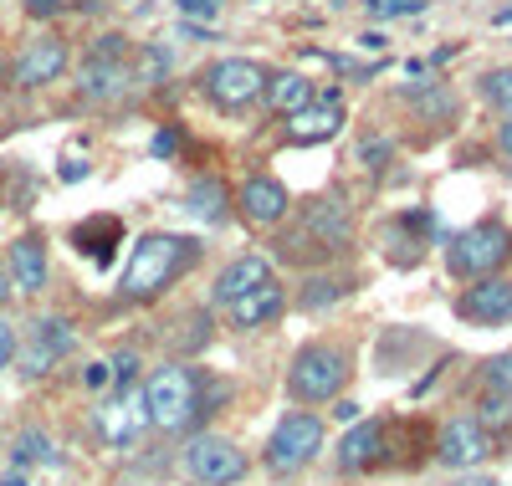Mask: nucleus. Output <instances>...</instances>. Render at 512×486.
<instances>
[{
	"mask_svg": "<svg viewBox=\"0 0 512 486\" xmlns=\"http://www.w3.org/2000/svg\"><path fill=\"white\" fill-rule=\"evenodd\" d=\"M205 93L221 108H251L267 93V72L256 62H246V57H226V62H216L205 72Z\"/></svg>",
	"mask_w": 512,
	"mask_h": 486,
	"instance_id": "0eeeda50",
	"label": "nucleus"
},
{
	"mask_svg": "<svg viewBox=\"0 0 512 486\" xmlns=\"http://www.w3.org/2000/svg\"><path fill=\"white\" fill-rule=\"evenodd\" d=\"M359 41H364V47H369V52H384V31H364Z\"/></svg>",
	"mask_w": 512,
	"mask_h": 486,
	"instance_id": "4c0bfd02",
	"label": "nucleus"
},
{
	"mask_svg": "<svg viewBox=\"0 0 512 486\" xmlns=\"http://www.w3.org/2000/svg\"><path fill=\"white\" fill-rule=\"evenodd\" d=\"M164 72H169V52H164V47H144V57H139V82L154 87Z\"/></svg>",
	"mask_w": 512,
	"mask_h": 486,
	"instance_id": "a878e982",
	"label": "nucleus"
},
{
	"mask_svg": "<svg viewBox=\"0 0 512 486\" xmlns=\"http://www.w3.org/2000/svg\"><path fill=\"white\" fill-rule=\"evenodd\" d=\"M338 128H344V103H338L333 93L318 98V103H308V108H297V113L287 118V134H292L297 144H323V139L338 134Z\"/></svg>",
	"mask_w": 512,
	"mask_h": 486,
	"instance_id": "ddd939ff",
	"label": "nucleus"
},
{
	"mask_svg": "<svg viewBox=\"0 0 512 486\" xmlns=\"http://www.w3.org/2000/svg\"><path fill=\"white\" fill-rule=\"evenodd\" d=\"M482 420L487 425H507L512 420V400H507V394H487V400H482Z\"/></svg>",
	"mask_w": 512,
	"mask_h": 486,
	"instance_id": "bb28decb",
	"label": "nucleus"
},
{
	"mask_svg": "<svg viewBox=\"0 0 512 486\" xmlns=\"http://www.w3.org/2000/svg\"><path fill=\"white\" fill-rule=\"evenodd\" d=\"M180 31H185L190 41H216V31H210V26H200V21H180Z\"/></svg>",
	"mask_w": 512,
	"mask_h": 486,
	"instance_id": "f704fd0d",
	"label": "nucleus"
},
{
	"mask_svg": "<svg viewBox=\"0 0 512 486\" xmlns=\"http://www.w3.org/2000/svg\"><path fill=\"white\" fill-rule=\"evenodd\" d=\"M67 348H72V328H67V318H36L31 333H26V343H16L21 374H47Z\"/></svg>",
	"mask_w": 512,
	"mask_h": 486,
	"instance_id": "6e6552de",
	"label": "nucleus"
},
{
	"mask_svg": "<svg viewBox=\"0 0 512 486\" xmlns=\"http://www.w3.org/2000/svg\"><path fill=\"white\" fill-rule=\"evenodd\" d=\"M374 451H379V425H354L344 435V446H338V461H344L349 471H359Z\"/></svg>",
	"mask_w": 512,
	"mask_h": 486,
	"instance_id": "412c9836",
	"label": "nucleus"
},
{
	"mask_svg": "<svg viewBox=\"0 0 512 486\" xmlns=\"http://www.w3.org/2000/svg\"><path fill=\"white\" fill-rule=\"evenodd\" d=\"M497 149H502V154H507V164H512V118L497 128Z\"/></svg>",
	"mask_w": 512,
	"mask_h": 486,
	"instance_id": "e433bc0d",
	"label": "nucleus"
},
{
	"mask_svg": "<svg viewBox=\"0 0 512 486\" xmlns=\"http://www.w3.org/2000/svg\"><path fill=\"white\" fill-rule=\"evenodd\" d=\"M364 6H369V11H379V0H364Z\"/></svg>",
	"mask_w": 512,
	"mask_h": 486,
	"instance_id": "a19ab883",
	"label": "nucleus"
},
{
	"mask_svg": "<svg viewBox=\"0 0 512 486\" xmlns=\"http://www.w3.org/2000/svg\"><path fill=\"white\" fill-rule=\"evenodd\" d=\"M456 486H497V481H487V476H466V481H456Z\"/></svg>",
	"mask_w": 512,
	"mask_h": 486,
	"instance_id": "58836bf2",
	"label": "nucleus"
},
{
	"mask_svg": "<svg viewBox=\"0 0 512 486\" xmlns=\"http://www.w3.org/2000/svg\"><path fill=\"white\" fill-rule=\"evenodd\" d=\"M98 57L123 62V57H128V41H123V36H103V41H98Z\"/></svg>",
	"mask_w": 512,
	"mask_h": 486,
	"instance_id": "2f4dec72",
	"label": "nucleus"
},
{
	"mask_svg": "<svg viewBox=\"0 0 512 486\" xmlns=\"http://www.w3.org/2000/svg\"><path fill=\"white\" fill-rule=\"evenodd\" d=\"M420 6H425V0H379L374 16H415Z\"/></svg>",
	"mask_w": 512,
	"mask_h": 486,
	"instance_id": "c756f323",
	"label": "nucleus"
},
{
	"mask_svg": "<svg viewBox=\"0 0 512 486\" xmlns=\"http://www.w3.org/2000/svg\"><path fill=\"white\" fill-rule=\"evenodd\" d=\"M344 384H349V353L344 348H328V343H308L292 359V369H287V389H292V400H303V405L338 400Z\"/></svg>",
	"mask_w": 512,
	"mask_h": 486,
	"instance_id": "7ed1b4c3",
	"label": "nucleus"
},
{
	"mask_svg": "<svg viewBox=\"0 0 512 486\" xmlns=\"http://www.w3.org/2000/svg\"><path fill=\"white\" fill-rule=\"evenodd\" d=\"M461 313L472 318V323H487V328L512 323V282L507 277H482L477 287H466Z\"/></svg>",
	"mask_w": 512,
	"mask_h": 486,
	"instance_id": "9b49d317",
	"label": "nucleus"
},
{
	"mask_svg": "<svg viewBox=\"0 0 512 486\" xmlns=\"http://www.w3.org/2000/svg\"><path fill=\"white\" fill-rule=\"evenodd\" d=\"M507 256H512V236L502 226H466L446 246V267L456 277H492Z\"/></svg>",
	"mask_w": 512,
	"mask_h": 486,
	"instance_id": "20e7f679",
	"label": "nucleus"
},
{
	"mask_svg": "<svg viewBox=\"0 0 512 486\" xmlns=\"http://www.w3.org/2000/svg\"><path fill=\"white\" fill-rule=\"evenodd\" d=\"M482 98L512 118V67H497V72H487V77H482Z\"/></svg>",
	"mask_w": 512,
	"mask_h": 486,
	"instance_id": "b1692460",
	"label": "nucleus"
},
{
	"mask_svg": "<svg viewBox=\"0 0 512 486\" xmlns=\"http://www.w3.org/2000/svg\"><path fill=\"white\" fill-rule=\"evenodd\" d=\"M185 476L200 486H236L246 476V456L226 435H195L185 446Z\"/></svg>",
	"mask_w": 512,
	"mask_h": 486,
	"instance_id": "423d86ee",
	"label": "nucleus"
},
{
	"mask_svg": "<svg viewBox=\"0 0 512 486\" xmlns=\"http://www.w3.org/2000/svg\"><path fill=\"white\" fill-rule=\"evenodd\" d=\"M487 451H492V440H487V430H482V420H451L446 425V435H441V461L446 466H456V471H472V466H482L487 461Z\"/></svg>",
	"mask_w": 512,
	"mask_h": 486,
	"instance_id": "9d476101",
	"label": "nucleus"
},
{
	"mask_svg": "<svg viewBox=\"0 0 512 486\" xmlns=\"http://www.w3.org/2000/svg\"><path fill=\"white\" fill-rule=\"evenodd\" d=\"M128 82H134V72H128L123 62H108V57H93L88 67H82L77 87H82V98H98V103H113L128 93Z\"/></svg>",
	"mask_w": 512,
	"mask_h": 486,
	"instance_id": "f3484780",
	"label": "nucleus"
},
{
	"mask_svg": "<svg viewBox=\"0 0 512 486\" xmlns=\"http://www.w3.org/2000/svg\"><path fill=\"white\" fill-rule=\"evenodd\" d=\"M6 297H11V277L0 272V307H6Z\"/></svg>",
	"mask_w": 512,
	"mask_h": 486,
	"instance_id": "ea45409f",
	"label": "nucleus"
},
{
	"mask_svg": "<svg viewBox=\"0 0 512 486\" xmlns=\"http://www.w3.org/2000/svg\"><path fill=\"white\" fill-rule=\"evenodd\" d=\"M267 277H272V267H267L262 256H236L231 267L216 277V302H226V307H231V302H236V297H246L251 287H262Z\"/></svg>",
	"mask_w": 512,
	"mask_h": 486,
	"instance_id": "6ab92c4d",
	"label": "nucleus"
},
{
	"mask_svg": "<svg viewBox=\"0 0 512 486\" xmlns=\"http://www.w3.org/2000/svg\"><path fill=\"white\" fill-rule=\"evenodd\" d=\"M108 369H113V384H118V389H128V384L139 379V359H134V353H118Z\"/></svg>",
	"mask_w": 512,
	"mask_h": 486,
	"instance_id": "cd10ccee",
	"label": "nucleus"
},
{
	"mask_svg": "<svg viewBox=\"0 0 512 486\" xmlns=\"http://www.w3.org/2000/svg\"><path fill=\"white\" fill-rule=\"evenodd\" d=\"M190 251L195 246L185 236H164V231L144 236L134 246V256H128V267H123V297H154V292H164L190 267Z\"/></svg>",
	"mask_w": 512,
	"mask_h": 486,
	"instance_id": "f03ea898",
	"label": "nucleus"
},
{
	"mask_svg": "<svg viewBox=\"0 0 512 486\" xmlns=\"http://www.w3.org/2000/svg\"><path fill=\"white\" fill-rule=\"evenodd\" d=\"M139 394H144V415H149V425H159V430H169V435L190 430L195 415H200V379H195L185 364H164V369H154V374L144 379Z\"/></svg>",
	"mask_w": 512,
	"mask_h": 486,
	"instance_id": "f257e3e1",
	"label": "nucleus"
},
{
	"mask_svg": "<svg viewBox=\"0 0 512 486\" xmlns=\"http://www.w3.org/2000/svg\"><path fill=\"white\" fill-rule=\"evenodd\" d=\"M16 461H21V466H36V461H41V466H57L62 456L52 451V440H47V435H36V430H26V435L16 440Z\"/></svg>",
	"mask_w": 512,
	"mask_h": 486,
	"instance_id": "5701e85b",
	"label": "nucleus"
},
{
	"mask_svg": "<svg viewBox=\"0 0 512 486\" xmlns=\"http://www.w3.org/2000/svg\"><path fill=\"white\" fill-rule=\"evenodd\" d=\"M180 16H185V21L205 16V21H210V16H221V0H180Z\"/></svg>",
	"mask_w": 512,
	"mask_h": 486,
	"instance_id": "c85d7f7f",
	"label": "nucleus"
},
{
	"mask_svg": "<svg viewBox=\"0 0 512 486\" xmlns=\"http://www.w3.org/2000/svg\"><path fill=\"white\" fill-rule=\"evenodd\" d=\"M308 236H318L323 251H344L354 236V220H349L344 200H313L308 205Z\"/></svg>",
	"mask_w": 512,
	"mask_h": 486,
	"instance_id": "4468645a",
	"label": "nucleus"
},
{
	"mask_svg": "<svg viewBox=\"0 0 512 486\" xmlns=\"http://www.w3.org/2000/svg\"><path fill=\"white\" fill-rule=\"evenodd\" d=\"M277 313H282V287H277V277H267L262 287H251L246 297L231 302L236 328H262V323H272Z\"/></svg>",
	"mask_w": 512,
	"mask_h": 486,
	"instance_id": "a211bd4d",
	"label": "nucleus"
},
{
	"mask_svg": "<svg viewBox=\"0 0 512 486\" xmlns=\"http://www.w3.org/2000/svg\"><path fill=\"white\" fill-rule=\"evenodd\" d=\"M6 277H11V292H26V297H36L47 287V251H41L36 236H21L11 246V272Z\"/></svg>",
	"mask_w": 512,
	"mask_h": 486,
	"instance_id": "2eb2a0df",
	"label": "nucleus"
},
{
	"mask_svg": "<svg viewBox=\"0 0 512 486\" xmlns=\"http://www.w3.org/2000/svg\"><path fill=\"white\" fill-rule=\"evenodd\" d=\"M144 425H149V415H144V394L118 389V400L98 410V430H103L108 446H128V440H139Z\"/></svg>",
	"mask_w": 512,
	"mask_h": 486,
	"instance_id": "f8f14e48",
	"label": "nucleus"
},
{
	"mask_svg": "<svg viewBox=\"0 0 512 486\" xmlns=\"http://www.w3.org/2000/svg\"><path fill=\"white\" fill-rule=\"evenodd\" d=\"M67 6H77V0H26L31 16H52V11H67ZM82 6H88V0H82Z\"/></svg>",
	"mask_w": 512,
	"mask_h": 486,
	"instance_id": "473e14b6",
	"label": "nucleus"
},
{
	"mask_svg": "<svg viewBox=\"0 0 512 486\" xmlns=\"http://www.w3.org/2000/svg\"><path fill=\"white\" fill-rule=\"evenodd\" d=\"M175 149H180V139H175V134H154V154H159V159H169Z\"/></svg>",
	"mask_w": 512,
	"mask_h": 486,
	"instance_id": "c9c22d12",
	"label": "nucleus"
},
{
	"mask_svg": "<svg viewBox=\"0 0 512 486\" xmlns=\"http://www.w3.org/2000/svg\"><path fill=\"white\" fill-rule=\"evenodd\" d=\"M62 72H67V41H62V36H36V41H26V52H21L16 67H11L16 87H47V82H57Z\"/></svg>",
	"mask_w": 512,
	"mask_h": 486,
	"instance_id": "1a4fd4ad",
	"label": "nucleus"
},
{
	"mask_svg": "<svg viewBox=\"0 0 512 486\" xmlns=\"http://www.w3.org/2000/svg\"><path fill=\"white\" fill-rule=\"evenodd\" d=\"M16 359V328L6 323V318H0V369H6Z\"/></svg>",
	"mask_w": 512,
	"mask_h": 486,
	"instance_id": "7c9ffc66",
	"label": "nucleus"
},
{
	"mask_svg": "<svg viewBox=\"0 0 512 486\" xmlns=\"http://www.w3.org/2000/svg\"><path fill=\"white\" fill-rule=\"evenodd\" d=\"M277 113H297V108H308L313 103V82L303 77V72H277V77H267V93H262Z\"/></svg>",
	"mask_w": 512,
	"mask_h": 486,
	"instance_id": "aec40b11",
	"label": "nucleus"
},
{
	"mask_svg": "<svg viewBox=\"0 0 512 486\" xmlns=\"http://www.w3.org/2000/svg\"><path fill=\"white\" fill-rule=\"evenodd\" d=\"M482 379H487V394H512V353H497L482 369Z\"/></svg>",
	"mask_w": 512,
	"mask_h": 486,
	"instance_id": "393cba45",
	"label": "nucleus"
},
{
	"mask_svg": "<svg viewBox=\"0 0 512 486\" xmlns=\"http://www.w3.org/2000/svg\"><path fill=\"white\" fill-rule=\"evenodd\" d=\"M113 379V369L108 364H88V374H82V384H88V389H103Z\"/></svg>",
	"mask_w": 512,
	"mask_h": 486,
	"instance_id": "72a5a7b5",
	"label": "nucleus"
},
{
	"mask_svg": "<svg viewBox=\"0 0 512 486\" xmlns=\"http://www.w3.org/2000/svg\"><path fill=\"white\" fill-rule=\"evenodd\" d=\"M190 210H195L200 220H221V215H226V190H221V180H195V185H190Z\"/></svg>",
	"mask_w": 512,
	"mask_h": 486,
	"instance_id": "4be33fe9",
	"label": "nucleus"
},
{
	"mask_svg": "<svg viewBox=\"0 0 512 486\" xmlns=\"http://www.w3.org/2000/svg\"><path fill=\"white\" fill-rule=\"evenodd\" d=\"M318 451H323V420L318 415H287L267 440V466L277 476H292L308 461H318Z\"/></svg>",
	"mask_w": 512,
	"mask_h": 486,
	"instance_id": "39448f33",
	"label": "nucleus"
},
{
	"mask_svg": "<svg viewBox=\"0 0 512 486\" xmlns=\"http://www.w3.org/2000/svg\"><path fill=\"white\" fill-rule=\"evenodd\" d=\"M236 205H241L246 220H256V226H277V220L287 215V190L277 180H246Z\"/></svg>",
	"mask_w": 512,
	"mask_h": 486,
	"instance_id": "dca6fc26",
	"label": "nucleus"
}]
</instances>
